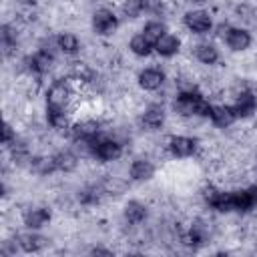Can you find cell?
Wrapping results in <instances>:
<instances>
[{
    "label": "cell",
    "mask_w": 257,
    "mask_h": 257,
    "mask_svg": "<svg viewBox=\"0 0 257 257\" xmlns=\"http://www.w3.org/2000/svg\"><path fill=\"white\" fill-rule=\"evenodd\" d=\"M177 108H179V112H183V114H211V106H209V102L203 98V96H199V94H195V92H183L179 98H177V104H175Z\"/></svg>",
    "instance_id": "6da1fadb"
},
{
    "label": "cell",
    "mask_w": 257,
    "mask_h": 257,
    "mask_svg": "<svg viewBox=\"0 0 257 257\" xmlns=\"http://www.w3.org/2000/svg\"><path fill=\"white\" fill-rule=\"evenodd\" d=\"M231 195H233V209L247 211L257 205V187H251V189L239 191V193H231Z\"/></svg>",
    "instance_id": "7a4b0ae2"
},
{
    "label": "cell",
    "mask_w": 257,
    "mask_h": 257,
    "mask_svg": "<svg viewBox=\"0 0 257 257\" xmlns=\"http://www.w3.org/2000/svg\"><path fill=\"white\" fill-rule=\"evenodd\" d=\"M185 22H187V26H189L191 30H195V32H205V30L211 28V18H209V14L203 12V10L189 12V14L185 16Z\"/></svg>",
    "instance_id": "3957f363"
},
{
    "label": "cell",
    "mask_w": 257,
    "mask_h": 257,
    "mask_svg": "<svg viewBox=\"0 0 257 257\" xmlns=\"http://www.w3.org/2000/svg\"><path fill=\"white\" fill-rule=\"evenodd\" d=\"M68 86L64 82H56L50 90H48V106H54V108H64V104L68 102Z\"/></svg>",
    "instance_id": "277c9868"
},
{
    "label": "cell",
    "mask_w": 257,
    "mask_h": 257,
    "mask_svg": "<svg viewBox=\"0 0 257 257\" xmlns=\"http://www.w3.org/2000/svg\"><path fill=\"white\" fill-rule=\"evenodd\" d=\"M92 22H94V30L100 32V34H110L114 30V26H116V18L108 10H98L94 14V20Z\"/></svg>",
    "instance_id": "5b68a950"
},
{
    "label": "cell",
    "mask_w": 257,
    "mask_h": 257,
    "mask_svg": "<svg viewBox=\"0 0 257 257\" xmlns=\"http://www.w3.org/2000/svg\"><path fill=\"white\" fill-rule=\"evenodd\" d=\"M255 106H257L255 96H253L251 92H243V94H239V98H237L233 110H235L237 116H247V114H251V112L255 110Z\"/></svg>",
    "instance_id": "8992f818"
},
{
    "label": "cell",
    "mask_w": 257,
    "mask_h": 257,
    "mask_svg": "<svg viewBox=\"0 0 257 257\" xmlns=\"http://www.w3.org/2000/svg\"><path fill=\"white\" fill-rule=\"evenodd\" d=\"M171 151L177 157H189L195 151V141L187 137H173L171 139Z\"/></svg>",
    "instance_id": "52a82bcc"
},
{
    "label": "cell",
    "mask_w": 257,
    "mask_h": 257,
    "mask_svg": "<svg viewBox=\"0 0 257 257\" xmlns=\"http://www.w3.org/2000/svg\"><path fill=\"white\" fill-rule=\"evenodd\" d=\"M249 34L245 30H239V28H233L227 32V44L233 48V50H243L249 46Z\"/></svg>",
    "instance_id": "ba28073f"
},
{
    "label": "cell",
    "mask_w": 257,
    "mask_h": 257,
    "mask_svg": "<svg viewBox=\"0 0 257 257\" xmlns=\"http://www.w3.org/2000/svg\"><path fill=\"white\" fill-rule=\"evenodd\" d=\"M96 155L102 159V161H114L118 155H120V147L114 143V141H102L94 147Z\"/></svg>",
    "instance_id": "9c48e42d"
},
{
    "label": "cell",
    "mask_w": 257,
    "mask_h": 257,
    "mask_svg": "<svg viewBox=\"0 0 257 257\" xmlns=\"http://www.w3.org/2000/svg\"><path fill=\"white\" fill-rule=\"evenodd\" d=\"M211 116H213V120H215V124H219V126H229L233 120H235V110L233 108H227V106H215V108H211Z\"/></svg>",
    "instance_id": "30bf717a"
},
{
    "label": "cell",
    "mask_w": 257,
    "mask_h": 257,
    "mask_svg": "<svg viewBox=\"0 0 257 257\" xmlns=\"http://www.w3.org/2000/svg\"><path fill=\"white\" fill-rule=\"evenodd\" d=\"M139 82H141L143 88H147V90H155V88L161 86V82H163V74H161L159 70H153V68H151V70L141 72Z\"/></svg>",
    "instance_id": "8fae6325"
},
{
    "label": "cell",
    "mask_w": 257,
    "mask_h": 257,
    "mask_svg": "<svg viewBox=\"0 0 257 257\" xmlns=\"http://www.w3.org/2000/svg\"><path fill=\"white\" fill-rule=\"evenodd\" d=\"M155 46H157V50H159L161 54L169 56V54H175V52L179 50V40H177L175 36H171V34H163V36L155 42Z\"/></svg>",
    "instance_id": "7c38bea8"
},
{
    "label": "cell",
    "mask_w": 257,
    "mask_h": 257,
    "mask_svg": "<svg viewBox=\"0 0 257 257\" xmlns=\"http://www.w3.org/2000/svg\"><path fill=\"white\" fill-rule=\"evenodd\" d=\"M131 177L137 181H145V179L153 177V165L149 161H135L131 167Z\"/></svg>",
    "instance_id": "4fadbf2b"
},
{
    "label": "cell",
    "mask_w": 257,
    "mask_h": 257,
    "mask_svg": "<svg viewBox=\"0 0 257 257\" xmlns=\"http://www.w3.org/2000/svg\"><path fill=\"white\" fill-rule=\"evenodd\" d=\"M163 118H165V112H163V108H159V106H151V108L145 112V116H143V122H145L147 126H151V128H157V126H161Z\"/></svg>",
    "instance_id": "5bb4252c"
},
{
    "label": "cell",
    "mask_w": 257,
    "mask_h": 257,
    "mask_svg": "<svg viewBox=\"0 0 257 257\" xmlns=\"http://www.w3.org/2000/svg\"><path fill=\"white\" fill-rule=\"evenodd\" d=\"M98 133V124L96 122H80L74 126V135L78 139H84V141H92Z\"/></svg>",
    "instance_id": "9a60e30c"
},
{
    "label": "cell",
    "mask_w": 257,
    "mask_h": 257,
    "mask_svg": "<svg viewBox=\"0 0 257 257\" xmlns=\"http://www.w3.org/2000/svg\"><path fill=\"white\" fill-rule=\"evenodd\" d=\"M48 217H50V213L46 211V209H32L28 215H26V225L28 227H42L46 221H48Z\"/></svg>",
    "instance_id": "2e32d148"
},
{
    "label": "cell",
    "mask_w": 257,
    "mask_h": 257,
    "mask_svg": "<svg viewBox=\"0 0 257 257\" xmlns=\"http://www.w3.org/2000/svg\"><path fill=\"white\" fill-rule=\"evenodd\" d=\"M124 217L131 221V223H139V221H143L145 219V207L141 205V203H128L126 207H124Z\"/></svg>",
    "instance_id": "e0dca14e"
},
{
    "label": "cell",
    "mask_w": 257,
    "mask_h": 257,
    "mask_svg": "<svg viewBox=\"0 0 257 257\" xmlns=\"http://www.w3.org/2000/svg\"><path fill=\"white\" fill-rule=\"evenodd\" d=\"M44 237H40V235H22L20 237V245L26 249V251H38V249H42L44 247Z\"/></svg>",
    "instance_id": "ac0fdd59"
},
{
    "label": "cell",
    "mask_w": 257,
    "mask_h": 257,
    "mask_svg": "<svg viewBox=\"0 0 257 257\" xmlns=\"http://www.w3.org/2000/svg\"><path fill=\"white\" fill-rule=\"evenodd\" d=\"M197 58L201 62H205V64H213L217 60V50L213 46H209V44H201L197 48Z\"/></svg>",
    "instance_id": "d6986e66"
},
{
    "label": "cell",
    "mask_w": 257,
    "mask_h": 257,
    "mask_svg": "<svg viewBox=\"0 0 257 257\" xmlns=\"http://www.w3.org/2000/svg\"><path fill=\"white\" fill-rule=\"evenodd\" d=\"M48 120H50V124L56 126V128L66 126V114H64V108L48 106Z\"/></svg>",
    "instance_id": "ffe728a7"
},
{
    "label": "cell",
    "mask_w": 257,
    "mask_h": 257,
    "mask_svg": "<svg viewBox=\"0 0 257 257\" xmlns=\"http://www.w3.org/2000/svg\"><path fill=\"white\" fill-rule=\"evenodd\" d=\"M54 165H56V169L70 171V169H74L76 159H74V155H70V153H60V155L54 157Z\"/></svg>",
    "instance_id": "44dd1931"
},
{
    "label": "cell",
    "mask_w": 257,
    "mask_h": 257,
    "mask_svg": "<svg viewBox=\"0 0 257 257\" xmlns=\"http://www.w3.org/2000/svg\"><path fill=\"white\" fill-rule=\"evenodd\" d=\"M32 64V70H38V72H44V70H48L50 68V62H52V58H50V54H46V52H40V54H36L32 60H30Z\"/></svg>",
    "instance_id": "7402d4cb"
},
{
    "label": "cell",
    "mask_w": 257,
    "mask_h": 257,
    "mask_svg": "<svg viewBox=\"0 0 257 257\" xmlns=\"http://www.w3.org/2000/svg\"><path fill=\"white\" fill-rule=\"evenodd\" d=\"M58 46L64 50V52H76L78 50V40H76V36H72V34H62V36H58Z\"/></svg>",
    "instance_id": "603a6c76"
},
{
    "label": "cell",
    "mask_w": 257,
    "mask_h": 257,
    "mask_svg": "<svg viewBox=\"0 0 257 257\" xmlns=\"http://www.w3.org/2000/svg\"><path fill=\"white\" fill-rule=\"evenodd\" d=\"M131 48H133V52H137V54H149L151 42L147 40L145 34H143V36H135V38L131 40Z\"/></svg>",
    "instance_id": "cb8c5ba5"
},
{
    "label": "cell",
    "mask_w": 257,
    "mask_h": 257,
    "mask_svg": "<svg viewBox=\"0 0 257 257\" xmlns=\"http://www.w3.org/2000/svg\"><path fill=\"white\" fill-rule=\"evenodd\" d=\"M145 36H147V40L151 42H157L161 36H163V26L161 24H157V22H151V24H147V28H145Z\"/></svg>",
    "instance_id": "d4e9b609"
},
{
    "label": "cell",
    "mask_w": 257,
    "mask_h": 257,
    "mask_svg": "<svg viewBox=\"0 0 257 257\" xmlns=\"http://www.w3.org/2000/svg\"><path fill=\"white\" fill-rule=\"evenodd\" d=\"M74 76L80 78V80H90L92 78V70L88 66H84V64H76L74 66Z\"/></svg>",
    "instance_id": "484cf974"
},
{
    "label": "cell",
    "mask_w": 257,
    "mask_h": 257,
    "mask_svg": "<svg viewBox=\"0 0 257 257\" xmlns=\"http://www.w3.org/2000/svg\"><path fill=\"white\" fill-rule=\"evenodd\" d=\"M141 2L139 0H128L126 4H124V12L128 14V16H137L139 14V10H141Z\"/></svg>",
    "instance_id": "4316f807"
},
{
    "label": "cell",
    "mask_w": 257,
    "mask_h": 257,
    "mask_svg": "<svg viewBox=\"0 0 257 257\" xmlns=\"http://www.w3.org/2000/svg\"><path fill=\"white\" fill-rule=\"evenodd\" d=\"M12 141V128H10V124H4V143L8 145Z\"/></svg>",
    "instance_id": "83f0119b"
}]
</instances>
